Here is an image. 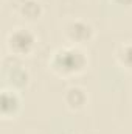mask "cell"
<instances>
[{
  "label": "cell",
  "mask_w": 132,
  "mask_h": 134,
  "mask_svg": "<svg viewBox=\"0 0 132 134\" xmlns=\"http://www.w3.org/2000/svg\"><path fill=\"white\" fill-rule=\"evenodd\" d=\"M36 45H37V36L34 34V31L25 27H17L6 36V48L9 55L17 58L30 56L34 52Z\"/></svg>",
  "instance_id": "obj_2"
},
{
  "label": "cell",
  "mask_w": 132,
  "mask_h": 134,
  "mask_svg": "<svg viewBox=\"0 0 132 134\" xmlns=\"http://www.w3.org/2000/svg\"><path fill=\"white\" fill-rule=\"evenodd\" d=\"M64 37L70 42V45H86L93 41L95 28L90 22L84 19H71L64 25Z\"/></svg>",
  "instance_id": "obj_4"
},
{
  "label": "cell",
  "mask_w": 132,
  "mask_h": 134,
  "mask_svg": "<svg viewBox=\"0 0 132 134\" xmlns=\"http://www.w3.org/2000/svg\"><path fill=\"white\" fill-rule=\"evenodd\" d=\"M3 75H5V87L14 89L17 92L27 89L31 81L30 72L20 63V58L13 55L3 59Z\"/></svg>",
  "instance_id": "obj_3"
},
{
  "label": "cell",
  "mask_w": 132,
  "mask_h": 134,
  "mask_svg": "<svg viewBox=\"0 0 132 134\" xmlns=\"http://www.w3.org/2000/svg\"><path fill=\"white\" fill-rule=\"evenodd\" d=\"M112 2L121 8H132V0H112Z\"/></svg>",
  "instance_id": "obj_9"
},
{
  "label": "cell",
  "mask_w": 132,
  "mask_h": 134,
  "mask_svg": "<svg viewBox=\"0 0 132 134\" xmlns=\"http://www.w3.org/2000/svg\"><path fill=\"white\" fill-rule=\"evenodd\" d=\"M115 59L124 70L132 72V42L121 44L115 52Z\"/></svg>",
  "instance_id": "obj_8"
},
{
  "label": "cell",
  "mask_w": 132,
  "mask_h": 134,
  "mask_svg": "<svg viewBox=\"0 0 132 134\" xmlns=\"http://www.w3.org/2000/svg\"><path fill=\"white\" fill-rule=\"evenodd\" d=\"M17 14L30 22H36L44 14V6L39 0H20L17 5Z\"/></svg>",
  "instance_id": "obj_7"
},
{
  "label": "cell",
  "mask_w": 132,
  "mask_h": 134,
  "mask_svg": "<svg viewBox=\"0 0 132 134\" xmlns=\"http://www.w3.org/2000/svg\"><path fill=\"white\" fill-rule=\"evenodd\" d=\"M62 101H64L67 109L78 112V111H82L86 108V104L89 101V95H87V91L81 86H68L64 91Z\"/></svg>",
  "instance_id": "obj_6"
},
{
  "label": "cell",
  "mask_w": 132,
  "mask_h": 134,
  "mask_svg": "<svg viewBox=\"0 0 132 134\" xmlns=\"http://www.w3.org/2000/svg\"><path fill=\"white\" fill-rule=\"evenodd\" d=\"M22 109V97L20 92L9 89V87H3L2 94H0V114L5 120L8 119H14L19 115Z\"/></svg>",
  "instance_id": "obj_5"
},
{
  "label": "cell",
  "mask_w": 132,
  "mask_h": 134,
  "mask_svg": "<svg viewBox=\"0 0 132 134\" xmlns=\"http://www.w3.org/2000/svg\"><path fill=\"white\" fill-rule=\"evenodd\" d=\"M48 67L62 78L81 75L89 67V56L78 45H65L56 48L48 58Z\"/></svg>",
  "instance_id": "obj_1"
}]
</instances>
